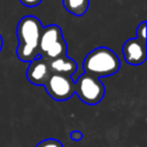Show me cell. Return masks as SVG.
Instances as JSON below:
<instances>
[{
	"label": "cell",
	"instance_id": "7c38bea8",
	"mask_svg": "<svg viewBox=\"0 0 147 147\" xmlns=\"http://www.w3.org/2000/svg\"><path fill=\"white\" fill-rule=\"evenodd\" d=\"M136 38L140 39L141 41H146V21H142L136 30Z\"/></svg>",
	"mask_w": 147,
	"mask_h": 147
},
{
	"label": "cell",
	"instance_id": "3957f363",
	"mask_svg": "<svg viewBox=\"0 0 147 147\" xmlns=\"http://www.w3.org/2000/svg\"><path fill=\"white\" fill-rule=\"evenodd\" d=\"M74 93L82 102L94 106L103 99L106 90L100 78L84 72L74 80Z\"/></svg>",
	"mask_w": 147,
	"mask_h": 147
},
{
	"label": "cell",
	"instance_id": "277c9868",
	"mask_svg": "<svg viewBox=\"0 0 147 147\" xmlns=\"http://www.w3.org/2000/svg\"><path fill=\"white\" fill-rule=\"evenodd\" d=\"M48 95L55 101H65L74 95V79L62 74H51L44 85Z\"/></svg>",
	"mask_w": 147,
	"mask_h": 147
},
{
	"label": "cell",
	"instance_id": "5b68a950",
	"mask_svg": "<svg viewBox=\"0 0 147 147\" xmlns=\"http://www.w3.org/2000/svg\"><path fill=\"white\" fill-rule=\"evenodd\" d=\"M122 52L126 63L131 65H140L146 61L147 56L146 41H141L138 38L127 39L123 44Z\"/></svg>",
	"mask_w": 147,
	"mask_h": 147
},
{
	"label": "cell",
	"instance_id": "30bf717a",
	"mask_svg": "<svg viewBox=\"0 0 147 147\" xmlns=\"http://www.w3.org/2000/svg\"><path fill=\"white\" fill-rule=\"evenodd\" d=\"M67 52H68V46H67V42H65L64 38H62L55 45H53L41 57H44L46 61H49V60L67 55Z\"/></svg>",
	"mask_w": 147,
	"mask_h": 147
},
{
	"label": "cell",
	"instance_id": "8fae6325",
	"mask_svg": "<svg viewBox=\"0 0 147 147\" xmlns=\"http://www.w3.org/2000/svg\"><path fill=\"white\" fill-rule=\"evenodd\" d=\"M36 147H63V146L56 139H45L39 144H37Z\"/></svg>",
	"mask_w": 147,
	"mask_h": 147
},
{
	"label": "cell",
	"instance_id": "8992f818",
	"mask_svg": "<svg viewBox=\"0 0 147 147\" xmlns=\"http://www.w3.org/2000/svg\"><path fill=\"white\" fill-rule=\"evenodd\" d=\"M52 72L49 70L48 63L44 57L38 56L37 59L29 62L26 69V78L31 84L44 86L47 79L49 78Z\"/></svg>",
	"mask_w": 147,
	"mask_h": 147
},
{
	"label": "cell",
	"instance_id": "7a4b0ae2",
	"mask_svg": "<svg viewBox=\"0 0 147 147\" xmlns=\"http://www.w3.org/2000/svg\"><path fill=\"white\" fill-rule=\"evenodd\" d=\"M121 68L116 53L108 47H96L87 53L83 62L84 72L98 78L115 75Z\"/></svg>",
	"mask_w": 147,
	"mask_h": 147
},
{
	"label": "cell",
	"instance_id": "ba28073f",
	"mask_svg": "<svg viewBox=\"0 0 147 147\" xmlns=\"http://www.w3.org/2000/svg\"><path fill=\"white\" fill-rule=\"evenodd\" d=\"M47 63L52 74H62L67 76H72L77 71L76 61L68 57L67 55L49 60L47 61Z\"/></svg>",
	"mask_w": 147,
	"mask_h": 147
},
{
	"label": "cell",
	"instance_id": "9a60e30c",
	"mask_svg": "<svg viewBox=\"0 0 147 147\" xmlns=\"http://www.w3.org/2000/svg\"><path fill=\"white\" fill-rule=\"evenodd\" d=\"M2 45H3V40H2L1 34H0V52H1V49H2Z\"/></svg>",
	"mask_w": 147,
	"mask_h": 147
},
{
	"label": "cell",
	"instance_id": "6da1fadb",
	"mask_svg": "<svg viewBox=\"0 0 147 147\" xmlns=\"http://www.w3.org/2000/svg\"><path fill=\"white\" fill-rule=\"evenodd\" d=\"M42 24L39 18L32 15L22 17L16 26V37L18 45L16 47V56L22 62H31L39 56L38 42Z\"/></svg>",
	"mask_w": 147,
	"mask_h": 147
},
{
	"label": "cell",
	"instance_id": "4fadbf2b",
	"mask_svg": "<svg viewBox=\"0 0 147 147\" xmlns=\"http://www.w3.org/2000/svg\"><path fill=\"white\" fill-rule=\"evenodd\" d=\"M41 1H42V0H20V2H21L23 6L28 7V8L37 7L38 5L41 3Z\"/></svg>",
	"mask_w": 147,
	"mask_h": 147
},
{
	"label": "cell",
	"instance_id": "52a82bcc",
	"mask_svg": "<svg viewBox=\"0 0 147 147\" xmlns=\"http://www.w3.org/2000/svg\"><path fill=\"white\" fill-rule=\"evenodd\" d=\"M63 38L62 30L56 24H49L47 26H42L39 42H38V54L42 56L53 45H55L59 40Z\"/></svg>",
	"mask_w": 147,
	"mask_h": 147
},
{
	"label": "cell",
	"instance_id": "9c48e42d",
	"mask_svg": "<svg viewBox=\"0 0 147 147\" xmlns=\"http://www.w3.org/2000/svg\"><path fill=\"white\" fill-rule=\"evenodd\" d=\"M64 9L74 16H83L90 6V0H62Z\"/></svg>",
	"mask_w": 147,
	"mask_h": 147
},
{
	"label": "cell",
	"instance_id": "5bb4252c",
	"mask_svg": "<svg viewBox=\"0 0 147 147\" xmlns=\"http://www.w3.org/2000/svg\"><path fill=\"white\" fill-rule=\"evenodd\" d=\"M83 138V133L78 130H75V131H71L70 132V139L74 140V141H79L80 139Z\"/></svg>",
	"mask_w": 147,
	"mask_h": 147
}]
</instances>
